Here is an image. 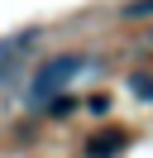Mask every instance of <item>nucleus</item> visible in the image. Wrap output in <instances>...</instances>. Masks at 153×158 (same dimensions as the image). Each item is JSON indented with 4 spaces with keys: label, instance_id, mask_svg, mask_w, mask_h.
Returning <instances> with one entry per match:
<instances>
[{
    "label": "nucleus",
    "instance_id": "1",
    "mask_svg": "<svg viewBox=\"0 0 153 158\" xmlns=\"http://www.w3.org/2000/svg\"><path fill=\"white\" fill-rule=\"evenodd\" d=\"M81 67H86V58H81V53H62V58H48L43 67L34 72L29 91H24V96H29V106H43V101H53L57 91H62L67 81L76 77V72H81Z\"/></svg>",
    "mask_w": 153,
    "mask_h": 158
},
{
    "label": "nucleus",
    "instance_id": "2",
    "mask_svg": "<svg viewBox=\"0 0 153 158\" xmlns=\"http://www.w3.org/2000/svg\"><path fill=\"white\" fill-rule=\"evenodd\" d=\"M34 39H38V29H24V34H10V39H0V86H5V81L14 77L19 58H24L29 48H34Z\"/></svg>",
    "mask_w": 153,
    "mask_h": 158
},
{
    "label": "nucleus",
    "instance_id": "3",
    "mask_svg": "<svg viewBox=\"0 0 153 158\" xmlns=\"http://www.w3.org/2000/svg\"><path fill=\"white\" fill-rule=\"evenodd\" d=\"M124 148H129V134H124V129H101V134L91 139V144H86V158H120Z\"/></svg>",
    "mask_w": 153,
    "mask_h": 158
},
{
    "label": "nucleus",
    "instance_id": "4",
    "mask_svg": "<svg viewBox=\"0 0 153 158\" xmlns=\"http://www.w3.org/2000/svg\"><path fill=\"white\" fill-rule=\"evenodd\" d=\"M124 19H153V0H129L124 5Z\"/></svg>",
    "mask_w": 153,
    "mask_h": 158
},
{
    "label": "nucleus",
    "instance_id": "5",
    "mask_svg": "<svg viewBox=\"0 0 153 158\" xmlns=\"http://www.w3.org/2000/svg\"><path fill=\"white\" fill-rule=\"evenodd\" d=\"M129 91L139 101H153V77H129Z\"/></svg>",
    "mask_w": 153,
    "mask_h": 158
},
{
    "label": "nucleus",
    "instance_id": "6",
    "mask_svg": "<svg viewBox=\"0 0 153 158\" xmlns=\"http://www.w3.org/2000/svg\"><path fill=\"white\" fill-rule=\"evenodd\" d=\"M43 106H48V115H72V96H53Z\"/></svg>",
    "mask_w": 153,
    "mask_h": 158
}]
</instances>
